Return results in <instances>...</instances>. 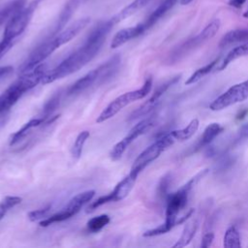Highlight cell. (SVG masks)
I'll list each match as a JSON object with an SVG mask.
<instances>
[{"instance_id":"obj_1","label":"cell","mask_w":248,"mask_h":248,"mask_svg":"<svg viewBox=\"0 0 248 248\" xmlns=\"http://www.w3.org/2000/svg\"><path fill=\"white\" fill-rule=\"evenodd\" d=\"M114 24L115 22L112 18L98 23L89 33L84 44L66 57L50 72L46 73L41 83H51L57 79L74 74L84 67L97 55Z\"/></svg>"},{"instance_id":"obj_2","label":"cell","mask_w":248,"mask_h":248,"mask_svg":"<svg viewBox=\"0 0 248 248\" xmlns=\"http://www.w3.org/2000/svg\"><path fill=\"white\" fill-rule=\"evenodd\" d=\"M89 17L78 18L62 31L49 37L44 43L39 45L21 64L19 67V74L21 75L27 73L38 65L42 64L57 48L69 43L78 34H79L89 24Z\"/></svg>"},{"instance_id":"obj_3","label":"cell","mask_w":248,"mask_h":248,"mask_svg":"<svg viewBox=\"0 0 248 248\" xmlns=\"http://www.w3.org/2000/svg\"><path fill=\"white\" fill-rule=\"evenodd\" d=\"M207 172L208 169L200 170L190 180H188L184 185H182L177 191L169 195L167 198L165 222L154 229L144 232L142 235L145 237H151L164 234L170 232L174 226L179 225L178 215L180 211L186 207L192 191L200 182V180L202 179L207 174Z\"/></svg>"},{"instance_id":"obj_4","label":"cell","mask_w":248,"mask_h":248,"mask_svg":"<svg viewBox=\"0 0 248 248\" xmlns=\"http://www.w3.org/2000/svg\"><path fill=\"white\" fill-rule=\"evenodd\" d=\"M46 73V65L42 63L31 71L21 74L5 91L0 95V113L7 112L21 96L42 82Z\"/></svg>"},{"instance_id":"obj_5","label":"cell","mask_w":248,"mask_h":248,"mask_svg":"<svg viewBox=\"0 0 248 248\" xmlns=\"http://www.w3.org/2000/svg\"><path fill=\"white\" fill-rule=\"evenodd\" d=\"M176 141V139L174 138L172 132H170L168 134H165L158 138L152 144H150L148 147H146L134 161V164L131 168V170L129 173L132 175L138 177L139 174L154 160H156L165 150H167L169 147H170L174 142Z\"/></svg>"},{"instance_id":"obj_6","label":"cell","mask_w":248,"mask_h":248,"mask_svg":"<svg viewBox=\"0 0 248 248\" xmlns=\"http://www.w3.org/2000/svg\"><path fill=\"white\" fill-rule=\"evenodd\" d=\"M42 0H33L28 6L17 10L7 21L2 40L8 43H15V40L21 35L30 23L36 9Z\"/></svg>"},{"instance_id":"obj_7","label":"cell","mask_w":248,"mask_h":248,"mask_svg":"<svg viewBox=\"0 0 248 248\" xmlns=\"http://www.w3.org/2000/svg\"><path fill=\"white\" fill-rule=\"evenodd\" d=\"M152 87V78H146L142 86L137 90L126 92L117 98H115L113 101H111L99 114V116L96 119L97 123L105 122L106 120L113 117L115 114H117L123 108L126 106L140 100L147 96V94L150 92Z\"/></svg>"},{"instance_id":"obj_8","label":"cell","mask_w":248,"mask_h":248,"mask_svg":"<svg viewBox=\"0 0 248 248\" xmlns=\"http://www.w3.org/2000/svg\"><path fill=\"white\" fill-rule=\"evenodd\" d=\"M246 99H248V79L230 87L209 105V108L214 111L222 110Z\"/></svg>"},{"instance_id":"obj_9","label":"cell","mask_w":248,"mask_h":248,"mask_svg":"<svg viewBox=\"0 0 248 248\" xmlns=\"http://www.w3.org/2000/svg\"><path fill=\"white\" fill-rule=\"evenodd\" d=\"M221 26V21L218 18H215L211 20L198 35L195 37L187 40L183 44H181L171 54L174 59L179 58L180 56H183L185 53L197 48L198 46H202L211 38L215 36V34L218 32Z\"/></svg>"},{"instance_id":"obj_10","label":"cell","mask_w":248,"mask_h":248,"mask_svg":"<svg viewBox=\"0 0 248 248\" xmlns=\"http://www.w3.org/2000/svg\"><path fill=\"white\" fill-rule=\"evenodd\" d=\"M137 178L138 177L129 173L126 177H124L120 182H118L116 184V186L114 187V189L110 193H108L105 196H101L96 201L92 202L88 205V207L86 209V212L87 213L92 212L95 209H97L98 207H100L101 205L106 204L108 202H119V201L125 199L130 194L131 190L133 189V186H134Z\"/></svg>"},{"instance_id":"obj_11","label":"cell","mask_w":248,"mask_h":248,"mask_svg":"<svg viewBox=\"0 0 248 248\" xmlns=\"http://www.w3.org/2000/svg\"><path fill=\"white\" fill-rule=\"evenodd\" d=\"M154 125V119L151 117L142 119L140 121L138 124H136L129 132L128 134L120 140L118 141L110 150L109 152V157L112 161H117L119 160L127 147L135 140H137L140 136L145 134L148 130H150Z\"/></svg>"},{"instance_id":"obj_12","label":"cell","mask_w":248,"mask_h":248,"mask_svg":"<svg viewBox=\"0 0 248 248\" xmlns=\"http://www.w3.org/2000/svg\"><path fill=\"white\" fill-rule=\"evenodd\" d=\"M180 79V76L174 77L172 78H170V80L166 81L165 83L161 84L152 94V96L147 99V101H145L143 104H141L136 110H134L130 117L129 120H134V119H138L140 117H142L146 114H148L149 112H151L159 104L162 96L168 91V89L170 87H171L173 84H175L178 80Z\"/></svg>"},{"instance_id":"obj_13","label":"cell","mask_w":248,"mask_h":248,"mask_svg":"<svg viewBox=\"0 0 248 248\" xmlns=\"http://www.w3.org/2000/svg\"><path fill=\"white\" fill-rule=\"evenodd\" d=\"M93 84H100V67L91 70L82 78H78L76 82H74L67 90L68 96H76L86 89L91 87Z\"/></svg>"},{"instance_id":"obj_14","label":"cell","mask_w":248,"mask_h":248,"mask_svg":"<svg viewBox=\"0 0 248 248\" xmlns=\"http://www.w3.org/2000/svg\"><path fill=\"white\" fill-rule=\"evenodd\" d=\"M145 28L143 24L140 22L135 26H131L128 28H124L119 30L112 38L111 43H110V47L111 48H117L121 46L122 45L126 44L127 42L142 35L145 32Z\"/></svg>"},{"instance_id":"obj_15","label":"cell","mask_w":248,"mask_h":248,"mask_svg":"<svg viewBox=\"0 0 248 248\" xmlns=\"http://www.w3.org/2000/svg\"><path fill=\"white\" fill-rule=\"evenodd\" d=\"M177 0H164L141 23L143 24L145 30L147 31L156 22H158L173 6L176 4Z\"/></svg>"},{"instance_id":"obj_16","label":"cell","mask_w":248,"mask_h":248,"mask_svg":"<svg viewBox=\"0 0 248 248\" xmlns=\"http://www.w3.org/2000/svg\"><path fill=\"white\" fill-rule=\"evenodd\" d=\"M46 119L43 117H37V118H33L31 120H29L27 123H25L19 130H17L16 132H15L11 138H10V145H14L16 143H17L19 140H21V139H23L24 137H26V135L29 133V131L33 128L39 127L41 126L43 123H46Z\"/></svg>"},{"instance_id":"obj_17","label":"cell","mask_w":248,"mask_h":248,"mask_svg":"<svg viewBox=\"0 0 248 248\" xmlns=\"http://www.w3.org/2000/svg\"><path fill=\"white\" fill-rule=\"evenodd\" d=\"M199 227V222L197 219H193L189 221L183 229V232L181 233V236L178 238V240L173 244V248H180L188 245L191 240L193 239L194 235L196 234V232Z\"/></svg>"},{"instance_id":"obj_18","label":"cell","mask_w":248,"mask_h":248,"mask_svg":"<svg viewBox=\"0 0 248 248\" xmlns=\"http://www.w3.org/2000/svg\"><path fill=\"white\" fill-rule=\"evenodd\" d=\"M151 0H133L129 5H127L125 8H123L116 16L112 17L113 21L116 23L120 22L121 20L131 16L135 13H137L139 10L143 8L147 3H149Z\"/></svg>"},{"instance_id":"obj_19","label":"cell","mask_w":248,"mask_h":248,"mask_svg":"<svg viewBox=\"0 0 248 248\" xmlns=\"http://www.w3.org/2000/svg\"><path fill=\"white\" fill-rule=\"evenodd\" d=\"M224 131V128L219 123H211L209 124L203 131L200 141L198 143V148H202L210 142L213 141V140L218 137L222 132Z\"/></svg>"},{"instance_id":"obj_20","label":"cell","mask_w":248,"mask_h":248,"mask_svg":"<svg viewBox=\"0 0 248 248\" xmlns=\"http://www.w3.org/2000/svg\"><path fill=\"white\" fill-rule=\"evenodd\" d=\"M248 40V27L241 28V29H234L228 32L224 37L221 39L219 46H227L229 45L244 42Z\"/></svg>"},{"instance_id":"obj_21","label":"cell","mask_w":248,"mask_h":248,"mask_svg":"<svg viewBox=\"0 0 248 248\" xmlns=\"http://www.w3.org/2000/svg\"><path fill=\"white\" fill-rule=\"evenodd\" d=\"M248 55V43H244L238 46H235L232 48L224 58V60L221 62V65L218 67L219 71H222L228 67L230 63L234 61L235 59Z\"/></svg>"},{"instance_id":"obj_22","label":"cell","mask_w":248,"mask_h":248,"mask_svg":"<svg viewBox=\"0 0 248 248\" xmlns=\"http://www.w3.org/2000/svg\"><path fill=\"white\" fill-rule=\"evenodd\" d=\"M199 125H200L199 120L197 118H194L190 121V123L186 127L178 130H173L171 132L174 138L176 139V141H184L189 140L192 136H194V134L199 129Z\"/></svg>"},{"instance_id":"obj_23","label":"cell","mask_w":248,"mask_h":248,"mask_svg":"<svg viewBox=\"0 0 248 248\" xmlns=\"http://www.w3.org/2000/svg\"><path fill=\"white\" fill-rule=\"evenodd\" d=\"M26 0H13L5 7L0 9V27L20 8L25 6Z\"/></svg>"},{"instance_id":"obj_24","label":"cell","mask_w":248,"mask_h":248,"mask_svg":"<svg viewBox=\"0 0 248 248\" xmlns=\"http://www.w3.org/2000/svg\"><path fill=\"white\" fill-rule=\"evenodd\" d=\"M223 245L226 248H239L241 247V241H240V234L236 227L231 226L227 229L224 239H223Z\"/></svg>"},{"instance_id":"obj_25","label":"cell","mask_w":248,"mask_h":248,"mask_svg":"<svg viewBox=\"0 0 248 248\" xmlns=\"http://www.w3.org/2000/svg\"><path fill=\"white\" fill-rule=\"evenodd\" d=\"M219 62V58L214 59L213 61L209 62L208 64H206L205 66L198 69L196 72H194L185 81V84L189 85V84H193L198 82L200 79H202L203 77H205L206 75H208L210 72H212V70H214L215 66L217 65V63Z\"/></svg>"},{"instance_id":"obj_26","label":"cell","mask_w":248,"mask_h":248,"mask_svg":"<svg viewBox=\"0 0 248 248\" xmlns=\"http://www.w3.org/2000/svg\"><path fill=\"white\" fill-rule=\"evenodd\" d=\"M90 133L88 131H82L80 132L78 137L75 140V142L71 148V155L74 159L78 160L80 158L81 154H82V149L84 146V143L86 142L87 139L89 138Z\"/></svg>"},{"instance_id":"obj_27","label":"cell","mask_w":248,"mask_h":248,"mask_svg":"<svg viewBox=\"0 0 248 248\" xmlns=\"http://www.w3.org/2000/svg\"><path fill=\"white\" fill-rule=\"evenodd\" d=\"M110 221V218L107 214H102L91 218L87 222V230L91 232H98L104 227H106Z\"/></svg>"},{"instance_id":"obj_28","label":"cell","mask_w":248,"mask_h":248,"mask_svg":"<svg viewBox=\"0 0 248 248\" xmlns=\"http://www.w3.org/2000/svg\"><path fill=\"white\" fill-rule=\"evenodd\" d=\"M22 199L16 196H7L0 202V221L4 218L6 213L21 202Z\"/></svg>"},{"instance_id":"obj_29","label":"cell","mask_w":248,"mask_h":248,"mask_svg":"<svg viewBox=\"0 0 248 248\" xmlns=\"http://www.w3.org/2000/svg\"><path fill=\"white\" fill-rule=\"evenodd\" d=\"M59 102H60V93H56L45 105L44 109H43V114L41 117L47 120L49 118V116L53 113V111L57 108V107L59 106Z\"/></svg>"},{"instance_id":"obj_30","label":"cell","mask_w":248,"mask_h":248,"mask_svg":"<svg viewBox=\"0 0 248 248\" xmlns=\"http://www.w3.org/2000/svg\"><path fill=\"white\" fill-rule=\"evenodd\" d=\"M51 209V205L48 204L43 208H40V209H36V210H32L30 212H28L27 214V217L28 219L31 221V222H35V221H38V220H41V219H44L50 211Z\"/></svg>"},{"instance_id":"obj_31","label":"cell","mask_w":248,"mask_h":248,"mask_svg":"<svg viewBox=\"0 0 248 248\" xmlns=\"http://www.w3.org/2000/svg\"><path fill=\"white\" fill-rule=\"evenodd\" d=\"M213 240H214V233L211 231L205 232L203 233V235H202L201 246L202 248H207V247H209L212 244Z\"/></svg>"},{"instance_id":"obj_32","label":"cell","mask_w":248,"mask_h":248,"mask_svg":"<svg viewBox=\"0 0 248 248\" xmlns=\"http://www.w3.org/2000/svg\"><path fill=\"white\" fill-rule=\"evenodd\" d=\"M14 46V43H8L3 40L0 41V59L10 50V48Z\"/></svg>"},{"instance_id":"obj_33","label":"cell","mask_w":248,"mask_h":248,"mask_svg":"<svg viewBox=\"0 0 248 248\" xmlns=\"http://www.w3.org/2000/svg\"><path fill=\"white\" fill-rule=\"evenodd\" d=\"M14 68L12 66H2L0 67V78L10 75L11 73H13Z\"/></svg>"},{"instance_id":"obj_34","label":"cell","mask_w":248,"mask_h":248,"mask_svg":"<svg viewBox=\"0 0 248 248\" xmlns=\"http://www.w3.org/2000/svg\"><path fill=\"white\" fill-rule=\"evenodd\" d=\"M239 137L241 139H248V123L243 125L239 130Z\"/></svg>"},{"instance_id":"obj_35","label":"cell","mask_w":248,"mask_h":248,"mask_svg":"<svg viewBox=\"0 0 248 248\" xmlns=\"http://www.w3.org/2000/svg\"><path fill=\"white\" fill-rule=\"evenodd\" d=\"M245 1H246V0H230L229 5H231V6L233 7V8L238 9V8L242 7V5L245 3Z\"/></svg>"},{"instance_id":"obj_36","label":"cell","mask_w":248,"mask_h":248,"mask_svg":"<svg viewBox=\"0 0 248 248\" xmlns=\"http://www.w3.org/2000/svg\"><path fill=\"white\" fill-rule=\"evenodd\" d=\"M8 120V115H7V112H3V113H0V127L4 126L5 123L7 122Z\"/></svg>"},{"instance_id":"obj_37","label":"cell","mask_w":248,"mask_h":248,"mask_svg":"<svg viewBox=\"0 0 248 248\" xmlns=\"http://www.w3.org/2000/svg\"><path fill=\"white\" fill-rule=\"evenodd\" d=\"M193 0H180V4L181 5H187L189 3H191Z\"/></svg>"},{"instance_id":"obj_38","label":"cell","mask_w":248,"mask_h":248,"mask_svg":"<svg viewBox=\"0 0 248 248\" xmlns=\"http://www.w3.org/2000/svg\"><path fill=\"white\" fill-rule=\"evenodd\" d=\"M243 16H244V17H248V10L243 14Z\"/></svg>"}]
</instances>
